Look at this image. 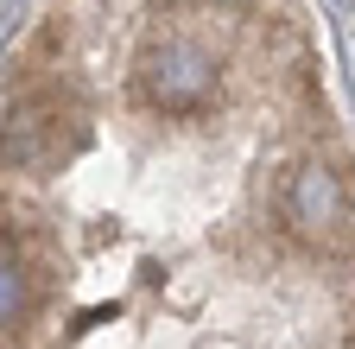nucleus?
I'll use <instances>...</instances> for the list:
<instances>
[{"label":"nucleus","mask_w":355,"mask_h":349,"mask_svg":"<svg viewBox=\"0 0 355 349\" xmlns=\"http://www.w3.org/2000/svg\"><path fill=\"white\" fill-rule=\"evenodd\" d=\"M216 7H235V0H216Z\"/></svg>","instance_id":"nucleus-5"},{"label":"nucleus","mask_w":355,"mask_h":349,"mask_svg":"<svg viewBox=\"0 0 355 349\" xmlns=\"http://www.w3.org/2000/svg\"><path fill=\"white\" fill-rule=\"evenodd\" d=\"M279 223L311 254H355V191L330 159H298L279 178Z\"/></svg>","instance_id":"nucleus-1"},{"label":"nucleus","mask_w":355,"mask_h":349,"mask_svg":"<svg viewBox=\"0 0 355 349\" xmlns=\"http://www.w3.org/2000/svg\"><path fill=\"white\" fill-rule=\"evenodd\" d=\"M83 140H89V114L64 83L19 90V102L7 108V159L19 171H58L70 153H83Z\"/></svg>","instance_id":"nucleus-3"},{"label":"nucleus","mask_w":355,"mask_h":349,"mask_svg":"<svg viewBox=\"0 0 355 349\" xmlns=\"http://www.w3.org/2000/svg\"><path fill=\"white\" fill-rule=\"evenodd\" d=\"M133 96L165 121H197L222 96V64L197 45V38H153L133 58Z\"/></svg>","instance_id":"nucleus-2"},{"label":"nucleus","mask_w":355,"mask_h":349,"mask_svg":"<svg viewBox=\"0 0 355 349\" xmlns=\"http://www.w3.org/2000/svg\"><path fill=\"white\" fill-rule=\"evenodd\" d=\"M26 318H32V273H26V260L13 254V235H7V254H0V324L26 330Z\"/></svg>","instance_id":"nucleus-4"}]
</instances>
